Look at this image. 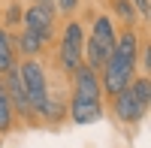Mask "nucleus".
I'll return each instance as SVG.
<instances>
[{
	"mask_svg": "<svg viewBox=\"0 0 151 148\" xmlns=\"http://www.w3.org/2000/svg\"><path fill=\"white\" fill-rule=\"evenodd\" d=\"M136 57H139V40H136V33L130 27L127 33L118 36L109 60L103 64V70H100V88H103L109 97L121 94L133 82V76H136Z\"/></svg>",
	"mask_w": 151,
	"mask_h": 148,
	"instance_id": "obj_1",
	"label": "nucleus"
},
{
	"mask_svg": "<svg viewBox=\"0 0 151 148\" xmlns=\"http://www.w3.org/2000/svg\"><path fill=\"white\" fill-rule=\"evenodd\" d=\"M100 94H103L100 76L88 64H79L73 70V97H70V118L76 124H94L103 118Z\"/></svg>",
	"mask_w": 151,
	"mask_h": 148,
	"instance_id": "obj_2",
	"label": "nucleus"
},
{
	"mask_svg": "<svg viewBox=\"0 0 151 148\" xmlns=\"http://www.w3.org/2000/svg\"><path fill=\"white\" fill-rule=\"evenodd\" d=\"M118 42V33H115V21L109 15H100L91 27V36H85V57H88V67L94 73L103 70V64L109 60L112 48Z\"/></svg>",
	"mask_w": 151,
	"mask_h": 148,
	"instance_id": "obj_3",
	"label": "nucleus"
},
{
	"mask_svg": "<svg viewBox=\"0 0 151 148\" xmlns=\"http://www.w3.org/2000/svg\"><path fill=\"white\" fill-rule=\"evenodd\" d=\"M82 55H85V30H82V21H67L64 33H60V48H58V64L64 73H70L82 64Z\"/></svg>",
	"mask_w": 151,
	"mask_h": 148,
	"instance_id": "obj_4",
	"label": "nucleus"
},
{
	"mask_svg": "<svg viewBox=\"0 0 151 148\" xmlns=\"http://www.w3.org/2000/svg\"><path fill=\"white\" fill-rule=\"evenodd\" d=\"M18 79H21V88H24V94H27V103H30V109L36 112V106H40V103L45 100V94H48V82H45V73H42V67L36 64L33 57H30V60H24V64L18 67Z\"/></svg>",
	"mask_w": 151,
	"mask_h": 148,
	"instance_id": "obj_5",
	"label": "nucleus"
},
{
	"mask_svg": "<svg viewBox=\"0 0 151 148\" xmlns=\"http://www.w3.org/2000/svg\"><path fill=\"white\" fill-rule=\"evenodd\" d=\"M148 112V106H142L139 100H136V94L130 88H124L121 94H115V115L118 121H124V124H136V121H142Z\"/></svg>",
	"mask_w": 151,
	"mask_h": 148,
	"instance_id": "obj_6",
	"label": "nucleus"
},
{
	"mask_svg": "<svg viewBox=\"0 0 151 148\" xmlns=\"http://www.w3.org/2000/svg\"><path fill=\"white\" fill-rule=\"evenodd\" d=\"M21 24H24L27 30L40 33L42 40H48V36H52V24H55V12L36 6V3H30L27 9H24V15H21Z\"/></svg>",
	"mask_w": 151,
	"mask_h": 148,
	"instance_id": "obj_7",
	"label": "nucleus"
},
{
	"mask_svg": "<svg viewBox=\"0 0 151 148\" xmlns=\"http://www.w3.org/2000/svg\"><path fill=\"white\" fill-rule=\"evenodd\" d=\"M3 79V85H6V94H9V103H12V112H21L24 118H30L33 115V109H30V103H27V94H24V88H21V79H18V67H12L6 76H0Z\"/></svg>",
	"mask_w": 151,
	"mask_h": 148,
	"instance_id": "obj_8",
	"label": "nucleus"
},
{
	"mask_svg": "<svg viewBox=\"0 0 151 148\" xmlns=\"http://www.w3.org/2000/svg\"><path fill=\"white\" fill-rule=\"evenodd\" d=\"M64 112H67V103H64V97L55 94V91H48L45 100L36 106V115H40L42 121H60V118H64Z\"/></svg>",
	"mask_w": 151,
	"mask_h": 148,
	"instance_id": "obj_9",
	"label": "nucleus"
},
{
	"mask_svg": "<svg viewBox=\"0 0 151 148\" xmlns=\"http://www.w3.org/2000/svg\"><path fill=\"white\" fill-rule=\"evenodd\" d=\"M48 40H42L40 33H33V30H27L24 27L18 36H15V52H21V55H27V57H33V55H40L42 52V45H45Z\"/></svg>",
	"mask_w": 151,
	"mask_h": 148,
	"instance_id": "obj_10",
	"label": "nucleus"
},
{
	"mask_svg": "<svg viewBox=\"0 0 151 148\" xmlns=\"http://www.w3.org/2000/svg\"><path fill=\"white\" fill-rule=\"evenodd\" d=\"M12 67H15V36L0 27V76H6Z\"/></svg>",
	"mask_w": 151,
	"mask_h": 148,
	"instance_id": "obj_11",
	"label": "nucleus"
},
{
	"mask_svg": "<svg viewBox=\"0 0 151 148\" xmlns=\"http://www.w3.org/2000/svg\"><path fill=\"white\" fill-rule=\"evenodd\" d=\"M12 103H9V94H6V85L3 79H0V133H6L12 127Z\"/></svg>",
	"mask_w": 151,
	"mask_h": 148,
	"instance_id": "obj_12",
	"label": "nucleus"
},
{
	"mask_svg": "<svg viewBox=\"0 0 151 148\" xmlns=\"http://www.w3.org/2000/svg\"><path fill=\"white\" fill-rule=\"evenodd\" d=\"M112 3H115V9L121 12V18H124V21L133 24V3H130V0H112Z\"/></svg>",
	"mask_w": 151,
	"mask_h": 148,
	"instance_id": "obj_13",
	"label": "nucleus"
},
{
	"mask_svg": "<svg viewBox=\"0 0 151 148\" xmlns=\"http://www.w3.org/2000/svg\"><path fill=\"white\" fill-rule=\"evenodd\" d=\"M76 6H79V0H55L58 12H76Z\"/></svg>",
	"mask_w": 151,
	"mask_h": 148,
	"instance_id": "obj_14",
	"label": "nucleus"
},
{
	"mask_svg": "<svg viewBox=\"0 0 151 148\" xmlns=\"http://www.w3.org/2000/svg\"><path fill=\"white\" fill-rule=\"evenodd\" d=\"M130 3H133V9H139L142 18H148V12H151V3H148V0H130Z\"/></svg>",
	"mask_w": 151,
	"mask_h": 148,
	"instance_id": "obj_15",
	"label": "nucleus"
},
{
	"mask_svg": "<svg viewBox=\"0 0 151 148\" xmlns=\"http://www.w3.org/2000/svg\"><path fill=\"white\" fill-rule=\"evenodd\" d=\"M30 3L42 6V9H52V12H58V9H55V0H30Z\"/></svg>",
	"mask_w": 151,
	"mask_h": 148,
	"instance_id": "obj_16",
	"label": "nucleus"
}]
</instances>
